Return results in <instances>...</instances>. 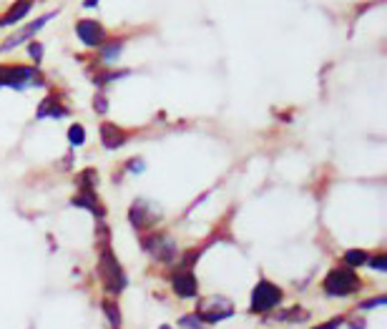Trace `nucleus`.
I'll return each instance as SVG.
<instances>
[{
	"label": "nucleus",
	"instance_id": "1a4fd4ad",
	"mask_svg": "<svg viewBox=\"0 0 387 329\" xmlns=\"http://www.w3.org/2000/svg\"><path fill=\"white\" fill-rule=\"evenodd\" d=\"M55 10L53 13H48V15H43V18H38V21H33V23H28L26 28H23L21 33H15V35H10V38H8V41H3L0 43V53H6V50H10V48H15V46H21V43H26V41H30V38H33L35 33H38V30H41L43 26H46V23L48 21H53L55 18Z\"/></svg>",
	"mask_w": 387,
	"mask_h": 329
},
{
	"label": "nucleus",
	"instance_id": "dca6fc26",
	"mask_svg": "<svg viewBox=\"0 0 387 329\" xmlns=\"http://www.w3.org/2000/svg\"><path fill=\"white\" fill-rule=\"evenodd\" d=\"M276 319H279V322H304V319H310V314H307L302 307H292V309H287V312H279Z\"/></svg>",
	"mask_w": 387,
	"mask_h": 329
},
{
	"label": "nucleus",
	"instance_id": "6e6552de",
	"mask_svg": "<svg viewBox=\"0 0 387 329\" xmlns=\"http://www.w3.org/2000/svg\"><path fill=\"white\" fill-rule=\"evenodd\" d=\"M76 35H78V41H81L83 46H88V48H98V46L106 41V28L101 26L98 21L86 18V21L76 23Z\"/></svg>",
	"mask_w": 387,
	"mask_h": 329
},
{
	"label": "nucleus",
	"instance_id": "7ed1b4c3",
	"mask_svg": "<svg viewBox=\"0 0 387 329\" xmlns=\"http://www.w3.org/2000/svg\"><path fill=\"white\" fill-rule=\"evenodd\" d=\"M282 289L276 287L274 281L262 279L254 287V292H252V312L254 314H267V312H272L276 304L282 302Z\"/></svg>",
	"mask_w": 387,
	"mask_h": 329
},
{
	"label": "nucleus",
	"instance_id": "6ab92c4d",
	"mask_svg": "<svg viewBox=\"0 0 387 329\" xmlns=\"http://www.w3.org/2000/svg\"><path fill=\"white\" fill-rule=\"evenodd\" d=\"M68 141L73 146H81L83 141H86V131H83V126H78V124H73L70 126V131H68Z\"/></svg>",
	"mask_w": 387,
	"mask_h": 329
},
{
	"label": "nucleus",
	"instance_id": "cd10ccee",
	"mask_svg": "<svg viewBox=\"0 0 387 329\" xmlns=\"http://www.w3.org/2000/svg\"><path fill=\"white\" fill-rule=\"evenodd\" d=\"M159 329H171V327H159Z\"/></svg>",
	"mask_w": 387,
	"mask_h": 329
},
{
	"label": "nucleus",
	"instance_id": "4468645a",
	"mask_svg": "<svg viewBox=\"0 0 387 329\" xmlns=\"http://www.w3.org/2000/svg\"><path fill=\"white\" fill-rule=\"evenodd\" d=\"M68 113L66 111V106H61V101H58V96H48L46 101L38 106V118H63Z\"/></svg>",
	"mask_w": 387,
	"mask_h": 329
},
{
	"label": "nucleus",
	"instance_id": "f257e3e1",
	"mask_svg": "<svg viewBox=\"0 0 387 329\" xmlns=\"http://www.w3.org/2000/svg\"><path fill=\"white\" fill-rule=\"evenodd\" d=\"M359 287H362V281H359V276L352 272V267L332 269L330 274L325 276V284H322L325 294H330V297H350V294H355V292H359Z\"/></svg>",
	"mask_w": 387,
	"mask_h": 329
},
{
	"label": "nucleus",
	"instance_id": "f03ea898",
	"mask_svg": "<svg viewBox=\"0 0 387 329\" xmlns=\"http://www.w3.org/2000/svg\"><path fill=\"white\" fill-rule=\"evenodd\" d=\"M98 272H101V279H104V287L108 289L111 294H121L126 289V274L118 259L113 256L108 247L101 252V261H98Z\"/></svg>",
	"mask_w": 387,
	"mask_h": 329
},
{
	"label": "nucleus",
	"instance_id": "2eb2a0df",
	"mask_svg": "<svg viewBox=\"0 0 387 329\" xmlns=\"http://www.w3.org/2000/svg\"><path fill=\"white\" fill-rule=\"evenodd\" d=\"M101 61L104 63H111V61H116L118 55H121V48H124V41H104L101 46Z\"/></svg>",
	"mask_w": 387,
	"mask_h": 329
},
{
	"label": "nucleus",
	"instance_id": "f8f14e48",
	"mask_svg": "<svg viewBox=\"0 0 387 329\" xmlns=\"http://www.w3.org/2000/svg\"><path fill=\"white\" fill-rule=\"evenodd\" d=\"M73 206H83V209H88L91 214H96L98 219H101V216H106V209L101 206L96 191H93L91 186H83L81 194H76V196H73Z\"/></svg>",
	"mask_w": 387,
	"mask_h": 329
},
{
	"label": "nucleus",
	"instance_id": "5701e85b",
	"mask_svg": "<svg viewBox=\"0 0 387 329\" xmlns=\"http://www.w3.org/2000/svg\"><path fill=\"white\" fill-rule=\"evenodd\" d=\"M28 53H30V58H33L35 63H41V58H43V46H41V43H30V46H28Z\"/></svg>",
	"mask_w": 387,
	"mask_h": 329
},
{
	"label": "nucleus",
	"instance_id": "a878e982",
	"mask_svg": "<svg viewBox=\"0 0 387 329\" xmlns=\"http://www.w3.org/2000/svg\"><path fill=\"white\" fill-rule=\"evenodd\" d=\"M129 169H131L133 173H138L141 169H144V161H131V164H129Z\"/></svg>",
	"mask_w": 387,
	"mask_h": 329
},
{
	"label": "nucleus",
	"instance_id": "ddd939ff",
	"mask_svg": "<svg viewBox=\"0 0 387 329\" xmlns=\"http://www.w3.org/2000/svg\"><path fill=\"white\" fill-rule=\"evenodd\" d=\"M33 8V0H15L13 6H10V10H8L3 18H0V28L6 26H15V23H21L23 18L28 15V10Z\"/></svg>",
	"mask_w": 387,
	"mask_h": 329
},
{
	"label": "nucleus",
	"instance_id": "f3484780",
	"mask_svg": "<svg viewBox=\"0 0 387 329\" xmlns=\"http://www.w3.org/2000/svg\"><path fill=\"white\" fill-rule=\"evenodd\" d=\"M345 264L347 267H362V264H367V259H370V254L362 252V249H350V252H345Z\"/></svg>",
	"mask_w": 387,
	"mask_h": 329
},
{
	"label": "nucleus",
	"instance_id": "9b49d317",
	"mask_svg": "<svg viewBox=\"0 0 387 329\" xmlns=\"http://www.w3.org/2000/svg\"><path fill=\"white\" fill-rule=\"evenodd\" d=\"M126 131L124 129H118L116 124H101V144L108 149V151H116V149H121V146L126 144Z\"/></svg>",
	"mask_w": 387,
	"mask_h": 329
},
{
	"label": "nucleus",
	"instance_id": "b1692460",
	"mask_svg": "<svg viewBox=\"0 0 387 329\" xmlns=\"http://www.w3.org/2000/svg\"><path fill=\"white\" fill-rule=\"evenodd\" d=\"M339 324H342V317H334V319H330V322L317 324V327H312V329H339Z\"/></svg>",
	"mask_w": 387,
	"mask_h": 329
},
{
	"label": "nucleus",
	"instance_id": "423d86ee",
	"mask_svg": "<svg viewBox=\"0 0 387 329\" xmlns=\"http://www.w3.org/2000/svg\"><path fill=\"white\" fill-rule=\"evenodd\" d=\"M144 249L151 254L153 259L166 261V264L176 259V241H173L171 236H166V234H153V236H146Z\"/></svg>",
	"mask_w": 387,
	"mask_h": 329
},
{
	"label": "nucleus",
	"instance_id": "20e7f679",
	"mask_svg": "<svg viewBox=\"0 0 387 329\" xmlns=\"http://www.w3.org/2000/svg\"><path fill=\"white\" fill-rule=\"evenodd\" d=\"M41 78H38V70L28 68V66H0V88L8 86V88H28V86H41Z\"/></svg>",
	"mask_w": 387,
	"mask_h": 329
},
{
	"label": "nucleus",
	"instance_id": "0eeeda50",
	"mask_svg": "<svg viewBox=\"0 0 387 329\" xmlns=\"http://www.w3.org/2000/svg\"><path fill=\"white\" fill-rule=\"evenodd\" d=\"M129 219H131V224L136 229H149L161 219V212L151 204V201L138 199V201H133L131 212H129Z\"/></svg>",
	"mask_w": 387,
	"mask_h": 329
},
{
	"label": "nucleus",
	"instance_id": "393cba45",
	"mask_svg": "<svg viewBox=\"0 0 387 329\" xmlns=\"http://www.w3.org/2000/svg\"><path fill=\"white\" fill-rule=\"evenodd\" d=\"M385 299H387V297H375L372 302H365V304H362V309H372V307H380V304H385Z\"/></svg>",
	"mask_w": 387,
	"mask_h": 329
},
{
	"label": "nucleus",
	"instance_id": "39448f33",
	"mask_svg": "<svg viewBox=\"0 0 387 329\" xmlns=\"http://www.w3.org/2000/svg\"><path fill=\"white\" fill-rule=\"evenodd\" d=\"M199 319L201 322H221V319H227V317L234 314V304L229 302L227 297H209L204 302L199 304Z\"/></svg>",
	"mask_w": 387,
	"mask_h": 329
},
{
	"label": "nucleus",
	"instance_id": "4be33fe9",
	"mask_svg": "<svg viewBox=\"0 0 387 329\" xmlns=\"http://www.w3.org/2000/svg\"><path fill=\"white\" fill-rule=\"evenodd\" d=\"M93 109H96V113H106V111H108V101H106L104 93H96V98H93Z\"/></svg>",
	"mask_w": 387,
	"mask_h": 329
},
{
	"label": "nucleus",
	"instance_id": "412c9836",
	"mask_svg": "<svg viewBox=\"0 0 387 329\" xmlns=\"http://www.w3.org/2000/svg\"><path fill=\"white\" fill-rule=\"evenodd\" d=\"M201 319L199 314H189V317H181V327L184 329H201Z\"/></svg>",
	"mask_w": 387,
	"mask_h": 329
},
{
	"label": "nucleus",
	"instance_id": "bb28decb",
	"mask_svg": "<svg viewBox=\"0 0 387 329\" xmlns=\"http://www.w3.org/2000/svg\"><path fill=\"white\" fill-rule=\"evenodd\" d=\"M83 6H86V8H96L98 0H83Z\"/></svg>",
	"mask_w": 387,
	"mask_h": 329
},
{
	"label": "nucleus",
	"instance_id": "a211bd4d",
	"mask_svg": "<svg viewBox=\"0 0 387 329\" xmlns=\"http://www.w3.org/2000/svg\"><path fill=\"white\" fill-rule=\"evenodd\" d=\"M104 312H106V317H108V322L113 324V329H118L121 327V312H118V304L116 302H104Z\"/></svg>",
	"mask_w": 387,
	"mask_h": 329
},
{
	"label": "nucleus",
	"instance_id": "9d476101",
	"mask_svg": "<svg viewBox=\"0 0 387 329\" xmlns=\"http://www.w3.org/2000/svg\"><path fill=\"white\" fill-rule=\"evenodd\" d=\"M171 287L173 292L179 297H184V299H191V297H196V292H199V284H196V276H194L191 267H184L176 272V274L171 276Z\"/></svg>",
	"mask_w": 387,
	"mask_h": 329
},
{
	"label": "nucleus",
	"instance_id": "aec40b11",
	"mask_svg": "<svg viewBox=\"0 0 387 329\" xmlns=\"http://www.w3.org/2000/svg\"><path fill=\"white\" fill-rule=\"evenodd\" d=\"M367 264L372 269H377V272H385L387 269V254H377V256H370L367 259Z\"/></svg>",
	"mask_w": 387,
	"mask_h": 329
}]
</instances>
